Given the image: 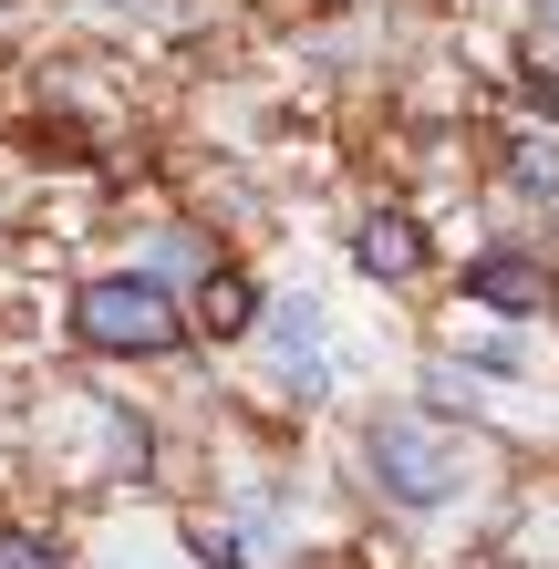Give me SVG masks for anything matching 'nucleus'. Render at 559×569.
I'll use <instances>...</instances> for the list:
<instances>
[{
  "label": "nucleus",
  "mask_w": 559,
  "mask_h": 569,
  "mask_svg": "<svg viewBox=\"0 0 559 569\" xmlns=\"http://www.w3.org/2000/svg\"><path fill=\"white\" fill-rule=\"evenodd\" d=\"M352 477H363L393 518H446V508H477L487 466H477V446H467L446 415H425V405H373L363 425H352Z\"/></svg>",
  "instance_id": "f257e3e1"
},
{
  "label": "nucleus",
  "mask_w": 559,
  "mask_h": 569,
  "mask_svg": "<svg viewBox=\"0 0 559 569\" xmlns=\"http://www.w3.org/2000/svg\"><path fill=\"white\" fill-rule=\"evenodd\" d=\"M62 331H73V352H93V362H177L197 342L187 300L156 290L146 270H93V280H73Z\"/></svg>",
  "instance_id": "f03ea898"
},
{
  "label": "nucleus",
  "mask_w": 559,
  "mask_h": 569,
  "mask_svg": "<svg viewBox=\"0 0 559 569\" xmlns=\"http://www.w3.org/2000/svg\"><path fill=\"white\" fill-rule=\"evenodd\" d=\"M456 311H487V321H549L559 311V259L549 239H498V249H467L456 270Z\"/></svg>",
  "instance_id": "7ed1b4c3"
},
{
  "label": "nucleus",
  "mask_w": 559,
  "mask_h": 569,
  "mask_svg": "<svg viewBox=\"0 0 559 569\" xmlns=\"http://www.w3.org/2000/svg\"><path fill=\"white\" fill-rule=\"evenodd\" d=\"M352 270H363L373 290H415L425 270H436V239H425L415 208H393V197H373L363 218H352Z\"/></svg>",
  "instance_id": "20e7f679"
},
{
  "label": "nucleus",
  "mask_w": 559,
  "mask_h": 569,
  "mask_svg": "<svg viewBox=\"0 0 559 569\" xmlns=\"http://www.w3.org/2000/svg\"><path fill=\"white\" fill-rule=\"evenodd\" d=\"M136 270L156 280V290H177V300H197L218 270H228V249L208 239V228H187V218H167V228H146V259Z\"/></svg>",
  "instance_id": "39448f33"
},
{
  "label": "nucleus",
  "mask_w": 559,
  "mask_h": 569,
  "mask_svg": "<svg viewBox=\"0 0 559 569\" xmlns=\"http://www.w3.org/2000/svg\"><path fill=\"white\" fill-rule=\"evenodd\" d=\"M187 321H197V342H259V321H270V290H259L239 259H228V270L187 300Z\"/></svg>",
  "instance_id": "423d86ee"
},
{
  "label": "nucleus",
  "mask_w": 559,
  "mask_h": 569,
  "mask_svg": "<svg viewBox=\"0 0 559 569\" xmlns=\"http://www.w3.org/2000/svg\"><path fill=\"white\" fill-rule=\"evenodd\" d=\"M228 518L249 528V549H259V559H280V549H301V497H290V477H270V466H259V477H239V487H228Z\"/></svg>",
  "instance_id": "0eeeda50"
},
{
  "label": "nucleus",
  "mask_w": 559,
  "mask_h": 569,
  "mask_svg": "<svg viewBox=\"0 0 559 569\" xmlns=\"http://www.w3.org/2000/svg\"><path fill=\"white\" fill-rule=\"evenodd\" d=\"M259 352H270V373H290V362H332V311H321L311 290H270Z\"/></svg>",
  "instance_id": "6e6552de"
},
{
  "label": "nucleus",
  "mask_w": 559,
  "mask_h": 569,
  "mask_svg": "<svg viewBox=\"0 0 559 569\" xmlns=\"http://www.w3.org/2000/svg\"><path fill=\"white\" fill-rule=\"evenodd\" d=\"M446 352L467 362L477 383H529L539 373V352H529V331H518V321H467V311H456V342Z\"/></svg>",
  "instance_id": "1a4fd4ad"
},
{
  "label": "nucleus",
  "mask_w": 559,
  "mask_h": 569,
  "mask_svg": "<svg viewBox=\"0 0 559 569\" xmlns=\"http://www.w3.org/2000/svg\"><path fill=\"white\" fill-rule=\"evenodd\" d=\"M498 197L508 208H559V136H518L498 156Z\"/></svg>",
  "instance_id": "9d476101"
},
{
  "label": "nucleus",
  "mask_w": 559,
  "mask_h": 569,
  "mask_svg": "<svg viewBox=\"0 0 559 569\" xmlns=\"http://www.w3.org/2000/svg\"><path fill=\"white\" fill-rule=\"evenodd\" d=\"M177 549H187L197 569H259L249 528H239V518H218V508H187V518H177Z\"/></svg>",
  "instance_id": "9b49d317"
},
{
  "label": "nucleus",
  "mask_w": 559,
  "mask_h": 569,
  "mask_svg": "<svg viewBox=\"0 0 559 569\" xmlns=\"http://www.w3.org/2000/svg\"><path fill=\"white\" fill-rule=\"evenodd\" d=\"M0 569H73V539L42 518H0Z\"/></svg>",
  "instance_id": "f8f14e48"
},
{
  "label": "nucleus",
  "mask_w": 559,
  "mask_h": 569,
  "mask_svg": "<svg viewBox=\"0 0 559 569\" xmlns=\"http://www.w3.org/2000/svg\"><path fill=\"white\" fill-rule=\"evenodd\" d=\"M425 405H436V415H487V383L456 352H436V362H425Z\"/></svg>",
  "instance_id": "ddd939ff"
},
{
  "label": "nucleus",
  "mask_w": 559,
  "mask_h": 569,
  "mask_svg": "<svg viewBox=\"0 0 559 569\" xmlns=\"http://www.w3.org/2000/svg\"><path fill=\"white\" fill-rule=\"evenodd\" d=\"M518 104L559 124V73H549V62H518Z\"/></svg>",
  "instance_id": "4468645a"
},
{
  "label": "nucleus",
  "mask_w": 559,
  "mask_h": 569,
  "mask_svg": "<svg viewBox=\"0 0 559 569\" xmlns=\"http://www.w3.org/2000/svg\"><path fill=\"white\" fill-rule=\"evenodd\" d=\"M93 11H114V21H146V11H167V0H93Z\"/></svg>",
  "instance_id": "2eb2a0df"
},
{
  "label": "nucleus",
  "mask_w": 559,
  "mask_h": 569,
  "mask_svg": "<svg viewBox=\"0 0 559 569\" xmlns=\"http://www.w3.org/2000/svg\"><path fill=\"white\" fill-rule=\"evenodd\" d=\"M529 21H539V31H559V0H529Z\"/></svg>",
  "instance_id": "dca6fc26"
}]
</instances>
